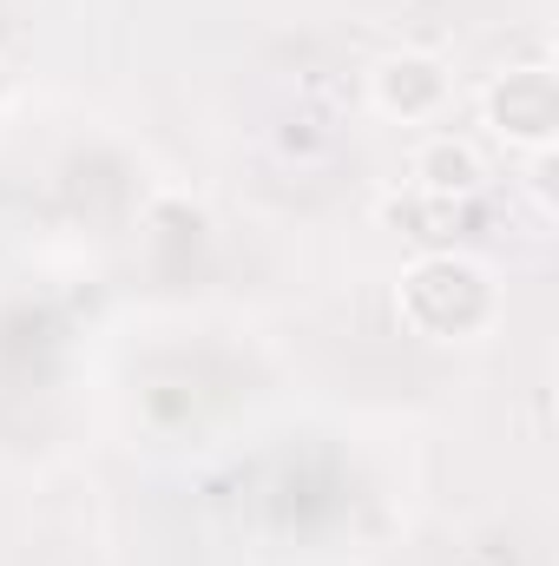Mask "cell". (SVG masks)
<instances>
[{
	"label": "cell",
	"instance_id": "obj_1",
	"mask_svg": "<svg viewBox=\"0 0 559 566\" xmlns=\"http://www.w3.org/2000/svg\"><path fill=\"white\" fill-rule=\"evenodd\" d=\"M395 323L421 343H474L500 323V283L474 251H415L395 271Z\"/></svg>",
	"mask_w": 559,
	"mask_h": 566
},
{
	"label": "cell",
	"instance_id": "obj_8",
	"mask_svg": "<svg viewBox=\"0 0 559 566\" xmlns=\"http://www.w3.org/2000/svg\"><path fill=\"white\" fill-rule=\"evenodd\" d=\"M323 145H329V133H323V126H316L309 113H296V119H283V126H277V151H296V158H316Z\"/></svg>",
	"mask_w": 559,
	"mask_h": 566
},
{
	"label": "cell",
	"instance_id": "obj_7",
	"mask_svg": "<svg viewBox=\"0 0 559 566\" xmlns=\"http://www.w3.org/2000/svg\"><path fill=\"white\" fill-rule=\"evenodd\" d=\"M553 178H559V145L553 151H527V158H520V191H527V198H534V211H540V218H553Z\"/></svg>",
	"mask_w": 559,
	"mask_h": 566
},
{
	"label": "cell",
	"instance_id": "obj_3",
	"mask_svg": "<svg viewBox=\"0 0 559 566\" xmlns=\"http://www.w3.org/2000/svg\"><path fill=\"white\" fill-rule=\"evenodd\" d=\"M454 99V66L428 46H395L369 66V106L395 126H428Z\"/></svg>",
	"mask_w": 559,
	"mask_h": 566
},
{
	"label": "cell",
	"instance_id": "obj_5",
	"mask_svg": "<svg viewBox=\"0 0 559 566\" xmlns=\"http://www.w3.org/2000/svg\"><path fill=\"white\" fill-rule=\"evenodd\" d=\"M145 224H151L165 244H198V238H204V211H198L191 198H178V191L151 198V205H145Z\"/></svg>",
	"mask_w": 559,
	"mask_h": 566
},
{
	"label": "cell",
	"instance_id": "obj_2",
	"mask_svg": "<svg viewBox=\"0 0 559 566\" xmlns=\"http://www.w3.org/2000/svg\"><path fill=\"white\" fill-rule=\"evenodd\" d=\"M481 126L507 145L514 158L553 151L559 145V80H553V66H547V60L500 66V73L481 86Z\"/></svg>",
	"mask_w": 559,
	"mask_h": 566
},
{
	"label": "cell",
	"instance_id": "obj_4",
	"mask_svg": "<svg viewBox=\"0 0 559 566\" xmlns=\"http://www.w3.org/2000/svg\"><path fill=\"white\" fill-rule=\"evenodd\" d=\"M409 191L434 205H474L487 191V151L461 133H434L409 151Z\"/></svg>",
	"mask_w": 559,
	"mask_h": 566
},
{
	"label": "cell",
	"instance_id": "obj_6",
	"mask_svg": "<svg viewBox=\"0 0 559 566\" xmlns=\"http://www.w3.org/2000/svg\"><path fill=\"white\" fill-rule=\"evenodd\" d=\"M454 205H434V198H421V191H395V198H382V224H402L409 238H434V224L447 218Z\"/></svg>",
	"mask_w": 559,
	"mask_h": 566
}]
</instances>
